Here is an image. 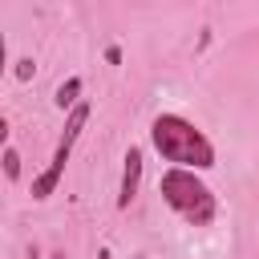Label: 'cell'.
I'll return each mask as SVG.
<instances>
[{"label":"cell","instance_id":"6da1fadb","mask_svg":"<svg viewBox=\"0 0 259 259\" xmlns=\"http://www.w3.org/2000/svg\"><path fill=\"white\" fill-rule=\"evenodd\" d=\"M150 138H154V150L174 162V166H186V170H210L214 166V146L202 138V130H194L186 117L178 113H162L154 117L150 125Z\"/></svg>","mask_w":259,"mask_h":259},{"label":"cell","instance_id":"7a4b0ae2","mask_svg":"<svg viewBox=\"0 0 259 259\" xmlns=\"http://www.w3.org/2000/svg\"><path fill=\"white\" fill-rule=\"evenodd\" d=\"M158 190H162V198H166L190 227H206V223L214 219V194L194 178V170H186V166L166 170Z\"/></svg>","mask_w":259,"mask_h":259},{"label":"cell","instance_id":"3957f363","mask_svg":"<svg viewBox=\"0 0 259 259\" xmlns=\"http://www.w3.org/2000/svg\"><path fill=\"white\" fill-rule=\"evenodd\" d=\"M138 182H142V150L130 146V150H125V170H121V190H117V206H121V210L134 202Z\"/></svg>","mask_w":259,"mask_h":259},{"label":"cell","instance_id":"277c9868","mask_svg":"<svg viewBox=\"0 0 259 259\" xmlns=\"http://www.w3.org/2000/svg\"><path fill=\"white\" fill-rule=\"evenodd\" d=\"M65 162H69V146H57V154H53L49 170L32 182V198H49V194L57 190V182H61V174H65Z\"/></svg>","mask_w":259,"mask_h":259},{"label":"cell","instance_id":"5b68a950","mask_svg":"<svg viewBox=\"0 0 259 259\" xmlns=\"http://www.w3.org/2000/svg\"><path fill=\"white\" fill-rule=\"evenodd\" d=\"M77 93H81V77H69V81L57 89V97H53V101H57L61 109H73V105H81V101H77Z\"/></svg>","mask_w":259,"mask_h":259},{"label":"cell","instance_id":"8992f818","mask_svg":"<svg viewBox=\"0 0 259 259\" xmlns=\"http://www.w3.org/2000/svg\"><path fill=\"white\" fill-rule=\"evenodd\" d=\"M4 174H8V178H20V154H16L12 146L4 150Z\"/></svg>","mask_w":259,"mask_h":259},{"label":"cell","instance_id":"52a82bcc","mask_svg":"<svg viewBox=\"0 0 259 259\" xmlns=\"http://www.w3.org/2000/svg\"><path fill=\"white\" fill-rule=\"evenodd\" d=\"M16 77H32V61H28V57L16 61Z\"/></svg>","mask_w":259,"mask_h":259},{"label":"cell","instance_id":"ba28073f","mask_svg":"<svg viewBox=\"0 0 259 259\" xmlns=\"http://www.w3.org/2000/svg\"><path fill=\"white\" fill-rule=\"evenodd\" d=\"M97 259H113V251H109V247H101V251H97Z\"/></svg>","mask_w":259,"mask_h":259},{"label":"cell","instance_id":"9c48e42d","mask_svg":"<svg viewBox=\"0 0 259 259\" xmlns=\"http://www.w3.org/2000/svg\"><path fill=\"white\" fill-rule=\"evenodd\" d=\"M57 259H65V255H57Z\"/></svg>","mask_w":259,"mask_h":259}]
</instances>
